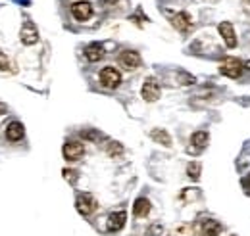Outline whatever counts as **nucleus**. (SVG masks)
Wrapping results in <instances>:
<instances>
[{
  "mask_svg": "<svg viewBox=\"0 0 250 236\" xmlns=\"http://www.w3.org/2000/svg\"><path fill=\"white\" fill-rule=\"evenodd\" d=\"M100 83L106 89H118L120 83H122V75L116 67H104L100 71Z\"/></svg>",
  "mask_w": 250,
  "mask_h": 236,
  "instance_id": "f257e3e1",
  "label": "nucleus"
},
{
  "mask_svg": "<svg viewBox=\"0 0 250 236\" xmlns=\"http://www.w3.org/2000/svg\"><path fill=\"white\" fill-rule=\"evenodd\" d=\"M219 71H221V75H225V77L237 79V77H241V73H243V63H241V59H237V58H225V61H223L221 67H219Z\"/></svg>",
  "mask_w": 250,
  "mask_h": 236,
  "instance_id": "f03ea898",
  "label": "nucleus"
},
{
  "mask_svg": "<svg viewBox=\"0 0 250 236\" xmlns=\"http://www.w3.org/2000/svg\"><path fill=\"white\" fill-rule=\"evenodd\" d=\"M62 152H63V157H65L67 161H77V159L83 157L85 146H83L81 142H77V140H69V142L63 144Z\"/></svg>",
  "mask_w": 250,
  "mask_h": 236,
  "instance_id": "7ed1b4c3",
  "label": "nucleus"
},
{
  "mask_svg": "<svg viewBox=\"0 0 250 236\" xmlns=\"http://www.w3.org/2000/svg\"><path fill=\"white\" fill-rule=\"evenodd\" d=\"M20 39H21V42H23V44H27V46L35 44V42L39 40V31H37V25H35L33 21H25V23L21 25V31H20Z\"/></svg>",
  "mask_w": 250,
  "mask_h": 236,
  "instance_id": "20e7f679",
  "label": "nucleus"
},
{
  "mask_svg": "<svg viewBox=\"0 0 250 236\" xmlns=\"http://www.w3.org/2000/svg\"><path fill=\"white\" fill-rule=\"evenodd\" d=\"M75 206H77V211L81 215H91L96 209V200H94L93 194H79Z\"/></svg>",
  "mask_w": 250,
  "mask_h": 236,
  "instance_id": "39448f33",
  "label": "nucleus"
},
{
  "mask_svg": "<svg viewBox=\"0 0 250 236\" xmlns=\"http://www.w3.org/2000/svg\"><path fill=\"white\" fill-rule=\"evenodd\" d=\"M143 98L146 100V102H154V100H158L160 98V85H158V81L154 79V77H148L146 81H145V85H143Z\"/></svg>",
  "mask_w": 250,
  "mask_h": 236,
  "instance_id": "423d86ee",
  "label": "nucleus"
},
{
  "mask_svg": "<svg viewBox=\"0 0 250 236\" xmlns=\"http://www.w3.org/2000/svg\"><path fill=\"white\" fill-rule=\"evenodd\" d=\"M71 14L77 21H87L93 16V6L89 2H77L71 6Z\"/></svg>",
  "mask_w": 250,
  "mask_h": 236,
  "instance_id": "0eeeda50",
  "label": "nucleus"
},
{
  "mask_svg": "<svg viewBox=\"0 0 250 236\" xmlns=\"http://www.w3.org/2000/svg\"><path fill=\"white\" fill-rule=\"evenodd\" d=\"M219 35H221V39H223V42H225V46H229V48H235L237 46V37H235V31H233V25L229 23V21H223V23H219Z\"/></svg>",
  "mask_w": 250,
  "mask_h": 236,
  "instance_id": "6e6552de",
  "label": "nucleus"
},
{
  "mask_svg": "<svg viewBox=\"0 0 250 236\" xmlns=\"http://www.w3.org/2000/svg\"><path fill=\"white\" fill-rule=\"evenodd\" d=\"M125 221H127V213L125 211H116L108 217V231L112 233H118L125 227Z\"/></svg>",
  "mask_w": 250,
  "mask_h": 236,
  "instance_id": "1a4fd4ad",
  "label": "nucleus"
},
{
  "mask_svg": "<svg viewBox=\"0 0 250 236\" xmlns=\"http://www.w3.org/2000/svg\"><path fill=\"white\" fill-rule=\"evenodd\" d=\"M120 63L124 65L125 69H137L141 65V56L137 52H133V50H125L120 56Z\"/></svg>",
  "mask_w": 250,
  "mask_h": 236,
  "instance_id": "9d476101",
  "label": "nucleus"
},
{
  "mask_svg": "<svg viewBox=\"0 0 250 236\" xmlns=\"http://www.w3.org/2000/svg\"><path fill=\"white\" fill-rule=\"evenodd\" d=\"M23 133H25V131H23V125L18 123V121H14V123H10L8 129H6V138L12 140V142H18V140L23 138Z\"/></svg>",
  "mask_w": 250,
  "mask_h": 236,
  "instance_id": "9b49d317",
  "label": "nucleus"
},
{
  "mask_svg": "<svg viewBox=\"0 0 250 236\" xmlns=\"http://www.w3.org/2000/svg\"><path fill=\"white\" fill-rule=\"evenodd\" d=\"M85 56H87L89 61H98V59H102V56H104V46L98 44V42L89 44L87 50H85Z\"/></svg>",
  "mask_w": 250,
  "mask_h": 236,
  "instance_id": "f8f14e48",
  "label": "nucleus"
},
{
  "mask_svg": "<svg viewBox=\"0 0 250 236\" xmlns=\"http://www.w3.org/2000/svg\"><path fill=\"white\" fill-rule=\"evenodd\" d=\"M171 23H173V27L179 31H187L190 27V18H188V14L185 12H181V14H175L173 18H171Z\"/></svg>",
  "mask_w": 250,
  "mask_h": 236,
  "instance_id": "ddd939ff",
  "label": "nucleus"
},
{
  "mask_svg": "<svg viewBox=\"0 0 250 236\" xmlns=\"http://www.w3.org/2000/svg\"><path fill=\"white\" fill-rule=\"evenodd\" d=\"M219 233H221V225H219L218 221L208 219V221L202 223V235L204 236H218Z\"/></svg>",
  "mask_w": 250,
  "mask_h": 236,
  "instance_id": "4468645a",
  "label": "nucleus"
},
{
  "mask_svg": "<svg viewBox=\"0 0 250 236\" xmlns=\"http://www.w3.org/2000/svg\"><path fill=\"white\" fill-rule=\"evenodd\" d=\"M148 211H150V202H148L146 198H139V200L135 202L133 213H135L137 217H145V215H148Z\"/></svg>",
  "mask_w": 250,
  "mask_h": 236,
  "instance_id": "2eb2a0df",
  "label": "nucleus"
},
{
  "mask_svg": "<svg viewBox=\"0 0 250 236\" xmlns=\"http://www.w3.org/2000/svg\"><path fill=\"white\" fill-rule=\"evenodd\" d=\"M190 144H194L196 152H198V150H202V148L208 144V133H204V131L194 133V135L190 137Z\"/></svg>",
  "mask_w": 250,
  "mask_h": 236,
  "instance_id": "dca6fc26",
  "label": "nucleus"
},
{
  "mask_svg": "<svg viewBox=\"0 0 250 236\" xmlns=\"http://www.w3.org/2000/svg\"><path fill=\"white\" fill-rule=\"evenodd\" d=\"M152 138L160 142V144H164V146H171V138H169V135L166 133V131H162V129H154L152 131Z\"/></svg>",
  "mask_w": 250,
  "mask_h": 236,
  "instance_id": "f3484780",
  "label": "nucleus"
},
{
  "mask_svg": "<svg viewBox=\"0 0 250 236\" xmlns=\"http://www.w3.org/2000/svg\"><path fill=\"white\" fill-rule=\"evenodd\" d=\"M187 173H188V177H190V178H198V177H200V163H196V161L188 163Z\"/></svg>",
  "mask_w": 250,
  "mask_h": 236,
  "instance_id": "a211bd4d",
  "label": "nucleus"
},
{
  "mask_svg": "<svg viewBox=\"0 0 250 236\" xmlns=\"http://www.w3.org/2000/svg\"><path fill=\"white\" fill-rule=\"evenodd\" d=\"M0 69L2 71H6V69H10V59L6 58V54L0 50Z\"/></svg>",
  "mask_w": 250,
  "mask_h": 236,
  "instance_id": "6ab92c4d",
  "label": "nucleus"
},
{
  "mask_svg": "<svg viewBox=\"0 0 250 236\" xmlns=\"http://www.w3.org/2000/svg\"><path fill=\"white\" fill-rule=\"evenodd\" d=\"M63 177H65V180H69V182H75L77 180V173L75 171H69V169H63Z\"/></svg>",
  "mask_w": 250,
  "mask_h": 236,
  "instance_id": "aec40b11",
  "label": "nucleus"
},
{
  "mask_svg": "<svg viewBox=\"0 0 250 236\" xmlns=\"http://www.w3.org/2000/svg\"><path fill=\"white\" fill-rule=\"evenodd\" d=\"M104 2H108V4H112V2H116V0H104Z\"/></svg>",
  "mask_w": 250,
  "mask_h": 236,
  "instance_id": "412c9836",
  "label": "nucleus"
}]
</instances>
